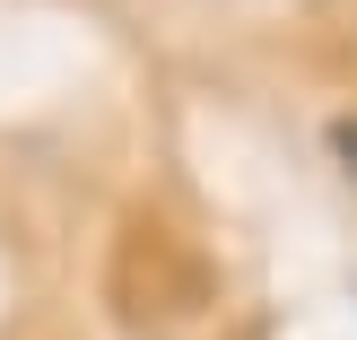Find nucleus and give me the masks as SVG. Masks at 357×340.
Returning a JSON list of instances; mask_svg holds the SVG:
<instances>
[{"label":"nucleus","instance_id":"1","mask_svg":"<svg viewBox=\"0 0 357 340\" xmlns=\"http://www.w3.org/2000/svg\"><path fill=\"white\" fill-rule=\"evenodd\" d=\"M331 149H340V166L357 175V122H331Z\"/></svg>","mask_w":357,"mask_h":340}]
</instances>
